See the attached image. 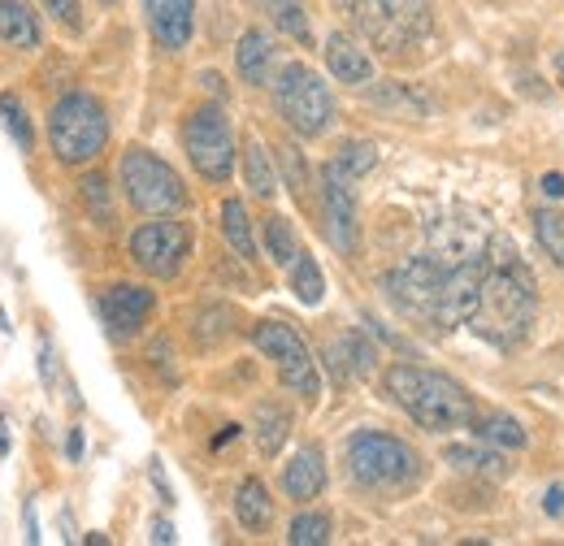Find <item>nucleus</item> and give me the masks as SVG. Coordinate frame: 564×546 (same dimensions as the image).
<instances>
[{
  "label": "nucleus",
  "instance_id": "nucleus-6",
  "mask_svg": "<svg viewBox=\"0 0 564 546\" xmlns=\"http://www.w3.org/2000/svg\"><path fill=\"white\" fill-rule=\"evenodd\" d=\"M274 105H279L282 122L304 139L326 135L335 127V96L326 87V78L304 62H286L274 78Z\"/></svg>",
  "mask_w": 564,
  "mask_h": 546
},
{
  "label": "nucleus",
  "instance_id": "nucleus-15",
  "mask_svg": "<svg viewBox=\"0 0 564 546\" xmlns=\"http://www.w3.org/2000/svg\"><path fill=\"white\" fill-rule=\"evenodd\" d=\"M326 490V456L322 447H300L286 465H282V494L295 503H308Z\"/></svg>",
  "mask_w": 564,
  "mask_h": 546
},
{
  "label": "nucleus",
  "instance_id": "nucleus-3",
  "mask_svg": "<svg viewBox=\"0 0 564 546\" xmlns=\"http://www.w3.org/2000/svg\"><path fill=\"white\" fill-rule=\"evenodd\" d=\"M348 456V473L360 490H409L422 478V460L417 451L382 429H356L344 447Z\"/></svg>",
  "mask_w": 564,
  "mask_h": 546
},
{
  "label": "nucleus",
  "instance_id": "nucleus-20",
  "mask_svg": "<svg viewBox=\"0 0 564 546\" xmlns=\"http://www.w3.org/2000/svg\"><path fill=\"white\" fill-rule=\"evenodd\" d=\"M0 44L40 48V22L22 0H0Z\"/></svg>",
  "mask_w": 564,
  "mask_h": 546
},
{
  "label": "nucleus",
  "instance_id": "nucleus-37",
  "mask_svg": "<svg viewBox=\"0 0 564 546\" xmlns=\"http://www.w3.org/2000/svg\"><path fill=\"white\" fill-rule=\"evenodd\" d=\"M40 378H44V386L57 382V351H53V342H40Z\"/></svg>",
  "mask_w": 564,
  "mask_h": 546
},
{
  "label": "nucleus",
  "instance_id": "nucleus-38",
  "mask_svg": "<svg viewBox=\"0 0 564 546\" xmlns=\"http://www.w3.org/2000/svg\"><path fill=\"white\" fill-rule=\"evenodd\" d=\"M539 192L547 196V200H564V174H543V183H539Z\"/></svg>",
  "mask_w": 564,
  "mask_h": 546
},
{
  "label": "nucleus",
  "instance_id": "nucleus-18",
  "mask_svg": "<svg viewBox=\"0 0 564 546\" xmlns=\"http://www.w3.org/2000/svg\"><path fill=\"white\" fill-rule=\"evenodd\" d=\"M235 516H239V525H243L248 534L270 529V521H274V499H270L265 481L261 478L239 481V490H235Z\"/></svg>",
  "mask_w": 564,
  "mask_h": 546
},
{
  "label": "nucleus",
  "instance_id": "nucleus-43",
  "mask_svg": "<svg viewBox=\"0 0 564 546\" xmlns=\"http://www.w3.org/2000/svg\"><path fill=\"white\" fill-rule=\"evenodd\" d=\"M0 456H9V425H4V416H0Z\"/></svg>",
  "mask_w": 564,
  "mask_h": 546
},
{
  "label": "nucleus",
  "instance_id": "nucleus-14",
  "mask_svg": "<svg viewBox=\"0 0 564 546\" xmlns=\"http://www.w3.org/2000/svg\"><path fill=\"white\" fill-rule=\"evenodd\" d=\"M143 13L152 26V40L165 53L187 48V40L196 31V0H143Z\"/></svg>",
  "mask_w": 564,
  "mask_h": 546
},
{
  "label": "nucleus",
  "instance_id": "nucleus-12",
  "mask_svg": "<svg viewBox=\"0 0 564 546\" xmlns=\"http://www.w3.org/2000/svg\"><path fill=\"white\" fill-rule=\"evenodd\" d=\"M356 178H348L335 161L322 170V221H326V239L352 256L360 248V208H356Z\"/></svg>",
  "mask_w": 564,
  "mask_h": 546
},
{
  "label": "nucleus",
  "instance_id": "nucleus-44",
  "mask_svg": "<svg viewBox=\"0 0 564 546\" xmlns=\"http://www.w3.org/2000/svg\"><path fill=\"white\" fill-rule=\"evenodd\" d=\"M556 74H561V83H564V53H556Z\"/></svg>",
  "mask_w": 564,
  "mask_h": 546
},
{
  "label": "nucleus",
  "instance_id": "nucleus-11",
  "mask_svg": "<svg viewBox=\"0 0 564 546\" xmlns=\"http://www.w3.org/2000/svg\"><path fill=\"white\" fill-rule=\"evenodd\" d=\"M187 252H192V230L183 221H170V217L143 221L140 230L131 234V256L152 277H174L183 270Z\"/></svg>",
  "mask_w": 564,
  "mask_h": 546
},
{
  "label": "nucleus",
  "instance_id": "nucleus-21",
  "mask_svg": "<svg viewBox=\"0 0 564 546\" xmlns=\"http://www.w3.org/2000/svg\"><path fill=\"white\" fill-rule=\"evenodd\" d=\"M330 369L352 373V378H369L378 369V351H373V342L365 339L360 330H348L344 339L330 347Z\"/></svg>",
  "mask_w": 564,
  "mask_h": 546
},
{
  "label": "nucleus",
  "instance_id": "nucleus-28",
  "mask_svg": "<svg viewBox=\"0 0 564 546\" xmlns=\"http://www.w3.org/2000/svg\"><path fill=\"white\" fill-rule=\"evenodd\" d=\"M0 127H4V135L18 143V152H31L35 148L31 118H26V109H22V100L13 91H0Z\"/></svg>",
  "mask_w": 564,
  "mask_h": 546
},
{
  "label": "nucleus",
  "instance_id": "nucleus-41",
  "mask_svg": "<svg viewBox=\"0 0 564 546\" xmlns=\"http://www.w3.org/2000/svg\"><path fill=\"white\" fill-rule=\"evenodd\" d=\"M148 473H152V481H156L161 499H165V503H174V494H170V481H165V473H161V460H152V469H148Z\"/></svg>",
  "mask_w": 564,
  "mask_h": 546
},
{
  "label": "nucleus",
  "instance_id": "nucleus-10",
  "mask_svg": "<svg viewBox=\"0 0 564 546\" xmlns=\"http://www.w3.org/2000/svg\"><path fill=\"white\" fill-rule=\"evenodd\" d=\"M252 342H257V351H265L279 364V378L286 391H295L304 400H317L322 395L317 360H313L308 342L300 339L291 326H282V321H257L252 326Z\"/></svg>",
  "mask_w": 564,
  "mask_h": 546
},
{
  "label": "nucleus",
  "instance_id": "nucleus-26",
  "mask_svg": "<svg viewBox=\"0 0 564 546\" xmlns=\"http://www.w3.org/2000/svg\"><path fill=\"white\" fill-rule=\"evenodd\" d=\"M286 434H291V416L279 404H261L257 408V447H261V456H279Z\"/></svg>",
  "mask_w": 564,
  "mask_h": 546
},
{
  "label": "nucleus",
  "instance_id": "nucleus-1",
  "mask_svg": "<svg viewBox=\"0 0 564 546\" xmlns=\"http://www.w3.org/2000/svg\"><path fill=\"white\" fill-rule=\"evenodd\" d=\"M539 317V295H534V273L517 256V243L508 234H495L487 243V273H482V295L469 317V330L491 347L508 351L525 342L530 326Z\"/></svg>",
  "mask_w": 564,
  "mask_h": 546
},
{
  "label": "nucleus",
  "instance_id": "nucleus-40",
  "mask_svg": "<svg viewBox=\"0 0 564 546\" xmlns=\"http://www.w3.org/2000/svg\"><path fill=\"white\" fill-rule=\"evenodd\" d=\"M66 460H70V465H78V460H83V429H78V425H74L70 438H66Z\"/></svg>",
  "mask_w": 564,
  "mask_h": 546
},
{
  "label": "nucleus",
  "instance_id": "nucleus-27",
  "mask_svg": "<svg viewBox=\"0 0 564 546\" xmlns=\"http://www.w3.org/2000/svg\"><path fill=\"white\" fill-rule=\"evenodd\" d=\"M534 234H539V248L547 252V261L564 270V212L561 208H539L534 212Z\"/></svg>",
  "mask_w": 564,
  "mask_h": 546
},
{
  "label": "nucleus",
  "instance_id": "nucleus-24",
  "mask_svg": "<svg viewBox=\"0 0 564 546\" xmlns=\"http://www.w3.org/2000/svg\"><path fill=\"white\" fill-rule=\"evenodd\" d=\"M286 282H291V295H295L300 304H308V308H317V304L326 299V277H322V265H317L308 252H300V256L286 265Z\"/></svg>",
  "mask_w": 564,
  "mask_h": 546
},
{
  "label": "nucleus",
  "instance_id": "nucleus-31",
  "mask_svg": "<svg viewBox=\"0 0 564 546\" xmlns=\"http://www.w3.org/2000/svg\"><path fill=\"white\" fill-rule=\"evenodd\" d=\"M286 543L291 546H326L330 543V516L326 512H300L286 525Z\"/></svg>",
  "mask_w": 564,
  "mask_h": 546
},
{
  "label": "nucleus",
  "instance_id": "nucleus-42",
  "mask_svg": "<svg viewBox=\"0 0 564 546\" xmlns=\"http://www.w3.org/2000/svg\"><path fill=\"white\" fill-rule=\"evenodd\" d=\"M152 543H174V525L170 521H152Z\"/></svg>",
  "mask_w": 564,
  "mask_h": 546
},
{
  "label": "nucleus",
  "instance_id": "nucleus-25",
  "mask_svg": "<svg viewBox=\"0 0 564 546\" xmlns=\"http://www.w3.org/2000/svg\"><path fill=\"white\" fill-rule=\"evenodd\" d=\"M221 234H226V243H230L243 261H257V239H252V221H248L243 200H226V205H221Z\"/></svg>",
  "mask_w": 564,
  "mask_h": 546
},
{
  "label": "nucleus",
  "instance_id": "nucleus-35",
  "mask_svg": "<svg viewBox=\"0 0 564 546\" xmlns=\"http://www.w3.org/2000/svg\"><path fill=\"white\" fill-rule=\"evenodd\" d=\"M282 165H286V183H291V192H295V196H304V187H308L304 156H300L295 148H282Z\"/></svg>",
  "mask_w": 564,
  "mask_h": 546
},
{
  "label": "nucleus",
  "instance_id": "nucleus-29",
  "mask_svg": "<svg viewBox=\"0 0 564 546\" xmlns=\"http://www.w3.org/2000/svg\"><path fill=\"white\" fill-rule=\"evenodd\" d=\"M265 4V13L279 22V31H286L295 44H313V31H308V13H304V4L300 0H261Z\"/></svg>",
  "mask_w": 564,
  "mask_h": 546
},
{
  "label": "nucleus",
  "instance_id": "nucleus-33",
  "mask_svg": "<svg viewBox=\"0 0 564 546\" xmlns=\"http://www.w3.org/2000/svg\"><path fill=\"white\" fill-rule=\"evenodd\" d=\"M78 187H83V200L96 208V221H109V183L100 174H87Z\"/></svg>",
  "mask_w": 564,
  "mask_h": 546
},
{
  "label": "nucleus",
  "instance_id": "nucleus-22",
  "mask_svg": "<svg viewBox=\"0 0 564 546\" xmlns=\"http://www.w3.org/2000/svg\"><path fill=\"white\" fill-rule=\"evenodd\" d=\"M469 429H474V438H482V443H491V447H503V451H521L530 438H525V429H521V421H512V416H503V412H478L474 421H469Z\"/></svg>",
  "mask_w": 564,
  "mask_h": 546
},
{
  "label": "nucleus",
  "instance_id": "nucleus-23",
  "mask_svg": "<svg viewBox=\"0 0 564 546\" xmlns=\"http://www.w3.org/2000/svg\"><path fill=\"white\" fill-rule=\"evenodd\" d=\"M243 178H248V192H252L257 200H274V192H279V174H274L270 152H265L257 139H248V148H243Z\"/></svg>",
  "mask_w": 564,
  "mask_h": 546
},
{
  "label": "nucleus",
  "instance_id": "nucleus-5",
  "mask_svg": "<svg viewBox=\"0 0 564 546\" xmlns=\"http://www.w3.org/2000/svg\"><path fill=\"white\" fill-rule=\"evenodd\" d=\"M335 9L387 53H400L430 35V0H335Z\"/></svg>",
  "mask_w": 564,
  "mask_h": 546
},
{
  "label": "nucleus",
  "instance_id": "nucleus-13",
  "mask_svg": "<svg viewBox=\"0 0 564 546\" xmlns=\"http://www.w3.org/2000/svg\"><path fill=\"white\" fill-rule=\"evenodd\" d=\"M96 308H100V321L109 326L113 339H135L143 321H148V313L156 308V295L140 282H113V286L100 291Z\"/></svg>",
  "mask_w": 564,
  "mask_h": 546
},
{
  "label": "nucleus",
  "instance_id": "nucleus-8",
  "mask_svg": "<svg viewBox=\"0 0 564 546\" xmlns=\"http://www.w3.org/2000/svg\"><path fill=\"white\" fill-rule=\"evenodd\" d=\"M447 270H452V265H443L438 256H413V261L395 265V270L382 277V291H387V299H391L404 317H413V321L438 330V304H443Z\"/></svg>",
  "mask_w": 564,
  "mask_h": 546
},
{
  "label": "nucleus",
  "instance_id": "nucleus-45",
  "mask_svg": "<svg viewBox=\"0 0 564 546\" xmlns=\"http://www.w3.org/2000/svg\"><path fill=\"white\" fill-rule=\"evenodd\" d=\"M100 4H118V0H100Z\"/></svg>",
  "mask_w": 564,
  "mask_h": 546
},
{
  "label": "nucleus",
  "instance_id": "nucleus-2",
  "mask_svg": "<svg viewBox=\"0 0 564 546\" xmlns=\"http://www.w3.org/2000/svg\"><path fill=\"white\" fill-rule=\"evenodd\" d=\"M382 391L391 404H400L430 434L460 429L478 416L474 395L456 378H447L438 369H422V364H391L382 378Z\"/></svg>",
  "mask_w": 564,
  "mask_h": 546
},
{
  "label": "nucleus",
  "instance_id": "nucleus-16",
  "mask_svg": "<svg viewBox=\"0 0 564 546\" xmlns=\"http://www.w3.org/2000/svg\"><path fill=\"white\" fill-rule=\"evenodd\" d=\"M322 53H326V69L335 74V83H348V87L373 83V62H369V53L360 48V40L344 35V31H335V35L326 40Z\"/></svg>",
  "mask_w": 564,
  "mask_h": 546
},
{
  "label": "nucleus",
  "instance_id": "nucleus-17",
  "mask_svg": "<svg viewBox=\"0 0 564 546\" xmlns=\"http://www.w3.org/2000/svg\"><path fill=\"white\" fill-rule=\"evenodd\" d=\"M235 66H239V78L248 87H265L270 83V69H274V44L261 26L243 31L239 35V48H235Z\"/></svg>",
  "mask_w": 564,
  "mask_h": 546
},
{
  "label": "nucleus",
  "instance_id": "nucleus-39",
  "mask_svg": "<svg viewBox=\"0 0 564 546\" xmlns=\"http://www.w3.org/2000/svg\"><path fill=\"white\" fill-rule=\"evenodd\" d=\"M543 507H547V516H564V485H547V494H543Z\"/></svg>",
  "mask_w": 564,
  "mask_h": 546
},
{
  "label": "nucleus",
  "instance_id": "nucleus-7",
  "mask_svg": "<svg viewBox=\"0 0 564 546\" xmlns=\"http://www.w3.org/2000/svg\"><path fill=\"white\" fill-rule=\"evenodd\" d=\"M122 192L143 217H170V212L187 208L183 178L174 174L170 161H161L148 148H127V156H122Z\"/></svg>",
  "mask_w": 564,
  "mask_h": 546
},
{
  "label": "nucleus",
  "instance_id": "nucleus-19",
  "mask_svg": "<svg viewBox=\"0 0 564 546\" xmlns=\"http://www.w3.org/2000/svg\"><path fill=\"white\" fill-rule=\"evenodd\" d=\"M443 460L456 465L460 473H474V478L503 481L508 473H512V465L503 460V451H495L491 443H482V447H460V443H452V447L443 451Z\"/></svg>",
  "mask_w": 564,
  "mask_h": 546
},
{
  "label": "nucleus",
  "instance_id": "nucleus-36",
  "mask_svg": "<svg viewBox=\"0 0 564 546\" xmlns=\"http://www.w3.org/2000/svg\"><path fill=\"white\" fill-rule=\"evenodd\" d=\"M40 9H44V13H53L62 26L78 31V0H40Z\"/></svg>",
  "mask_w": 564,
  "mask_h": 546
},
{
  "label": "nucleus",
  "instance_id": "nucleus-9",
  "mask_svg": "<svg viewBox=\"0 0 564 546\" xmlns=\"http://www.w3.org/2000/svg\"><path fill=\"white\" fill-rule=\"evenodd\" d=\"M183 148H187V161L196 165L200 178L230 183V174H235V131H230V118L217 105L196 109L183 122Z\"/></svg>",
  "mask_w": 564,
  "mask_h": 546
},
{
  "label": "nucleus",
  "instance_id": "nucleus-32",
  "mask_svg": "<svg viewBox=\"0 0 564 546\" xmlns=\"http://www.w3.org/2000/svg\"><path fill=\"white\" fill-rule=\"evenodd\" d=\"M335 165H339L348 178H365V174L378 165V148L365 143V139H344L339 152H335Z\"/></svg>",
  "mask_w": 564,
  "mask_h": 546
},
{
  "label": "nucleus",
  "instance_id": "nucleus-34",
  "mask_svg": "<svg viewBox=\"0 0 564 546\" xmlns=\"http://www.w3.org/2000/svg\"><path fill=\"white\" fill-rule=\"evenodd\" d=\"M373 100H378V105H395V109H413V113H422V109H425L422 100H417V96H413L404 83H387L382 91H373Z\"/></svg>",
  "mask_w": 564,
  "mask_h": 546
},
{
  "label": "nucleus",
  "instance_id": "nucleus-30",
  "mask_svg": "<svg viewBox=\"0 0 564 546\" xmlns=\"http://www.w3.org/2000/svg\"><path fill=\"white\" fill-rule=\"evenodd\" d=\"M265 252H270V261L282 265V270L300 256V239H295V226L286 217H270L265 221Z\"/></svg>",
  "mask_w": 564,
  "mask_h": 546
},
{
  "label": "nucleus",
  "instance_id": "nucleus-4",
  "mask_svg": "<svg viewBox=\"0 0 564 546\" xmlns=\"http://www.w3.org/2000/svg\"><path fill=\"white\" fill-rule=\"evenodd\" d=\"M48 143L62 165H91L109 148V113L91 91H66L48 113Z\"/></svg>",
  "mask_w": 564,
  "mask_h": 546
}]
</instances>
